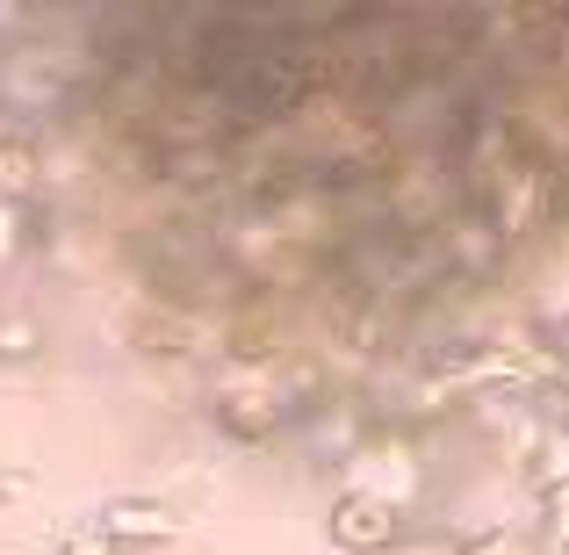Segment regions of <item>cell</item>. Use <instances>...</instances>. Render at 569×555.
I'll return each instance as SVG.
<instances>
[{"instance_id":"cell-1","label":"cell","mask_w":569,"mask_h":555,"mask_svg":"<svg viewBox=\"0 0 569 555\" xmlns=\"http://www.w3.org/2000/svg\"><path fill=\"white\" fill-rule=\"evenodd\" d=\"M325 534H332L339 555H397L403 548V513H389L382 498H368V490H339L332 513H325Z\"/></svg>"},{"instance_id":"cell-2","label":"cell","mask_w":569,"mask_h":555,"mask_svg":"<svg viewBox=\"0 0 569 555\" xmlns=\"http://www.w3.org/2000/svg\"><path fill=\"white\" fill-rule=\"evenodd\" d=\"M353 490H368V498H382L389 513H411L418 505V484H426V469H418V455H411V440H368V447H353Z\"/></svg>"},{"instance_id":"cell-3","label":"cell","mask_w":569,"mask_h":555,"mask_svg":"<svg viewBox=\"0 0 569 555\" xmlns=\"http://www.w3.org/2000/svg\"><path fill=\"white\" fill-rule=\"evenodd\" d=\"M0 95L14 101V109H58V101L72 95V58L66 51H8V66H0Z\"/></svg>"},{"instance_id":"cell-4","label":"cell","mask_w":569,"mask_h":555,"mask_svg":"<svg viewBox=\"0 0 569 555\" xmlns=\"http://www.w3.org/2000/svg\"><path fill=\"white\" fill-rule=\"evenodd\" d=\"M94 534L116 542V548H167V542H181V513L159 505V498H109L101 519H94Z\"/></svg>"},{"instance_id":"cell-5","label":"cell","mask_w":569,"mask_h":555,"mask_svg":"<svg viewBox=\"0 0 569 555\" xmlns=\"http://www.w3.org/2000/svg\"><path fill=\"white\" fill-rule=\"evenodd\" d=\"M217 426L231 433V440H274L281 404L260 397V389H231V397H217Z\"/></svg>"},{"instance_id":"cell-6","label":"cell","mask_w":569,"mask_h":555,"mask_svg":"<svg viewBox=\"0 0 569 555\" xmlns=\"http://www.w3.org/2000/svg\"><path fill=\"white\" fill-rule=\"evenodd\" d=\"M43 181V159L22 130H0V202H29Z\"/></svg>"},{"instance_id":"cell-7","label":"cell","mask_w":569,"mask_h":555,"mask_svg":"<svg viewBox=\"0 0 569 555\" xmlns=\"http://www.w3.org/2000/svg\"><path fill=\"white\" fill-rule=\"evenodd\" d=\"M527 484L541 490V498L569 484V426H548L541 440H533V455H527Z\"/></svg>"},{"instance_id":"cell-8","label":"cell","mask_w":569,"mask_h":555,"mask_svg":"<svg viewBox=\"0 0 569 555\" xmlns=\"http://www.w3.org/2000/svg\"><path fill=\"white\" fill-rule=\"evenodd\" d=\"M130 339H138L144 354H188V325L173 318V310H138Z\"/></svg>"},{"instance_id":"cell-9","label":"cell","mask_w":569,"mask_h":555,"mask_svg":"<svg viewBox=\"0 0 569 555\" xmlns=\"http://www.w3.org/2000/svg\"><path fill=\"white\" fill-rule=\"evenodd\" d=\"M43 354V325L29 310H0V361H37Z\"/></svg>"},{"instance_id":"cell-10","label":"cell","mask_w":569,"mask_h":555,"mask_svg":"<svg viewBox=\"0 0 569 555\" xmlns=\"http://www.w3.org/2000/svg\"><path fill=\"white\" fill-rule=\"evenodd\" d=\"M541 548L548 555H569V484L541 498Z\"/></svg>"},{"instance_id":"cell-11","label":"cell","mask_w":569,"mask_h":555,"mask_svg":"<svg viewBox=\"0 0 569 555\" xmlns=\"http://www.w3.org/2000/svg\"><path fill=\"white\" fill-rule=\"evenodd\" d=\"M29 231H37V209L29 202H0V267L29 246Z\"/></svg>"},{"instance_id":"cell-12","label":"cell","mask_w":569,"mask_h":555,"mask_svg":"<svg viewBox=\"0 0 569 555\" xmlns=\"http://www.w3.org/2000/svg\"><path fill=\"white\" fill-rule=\"evenodd\" d=\"M455 555H519V542L505 527H483V534H469V542H455Z\"/></svg>"},{"instance_id":"cell-13","label":"cell","mask_w":569,"mask_h":555,"mask_svg":"<svg viewBox=\"0 0 569 555\" xmlns=\"http://www.w3.org/2000/svg\"><path fill=\"white\" fill-rule=\"evenodd\" d=\"M58 555H123V548H116V542H101V534L87 527V534H72V542L58 548Z\"/></svg>"},{"instance_id":"cell-14","label":"cell","mask_w":569,"mask_h":555,"mask_svg":"<svg viewBox=\"0 0 569 555\" xmlns=\"http://www.w3.org/2000/svg\"><path fill=\"white\" fill-rule=\"evenodd\" d=\"M397 555H455V542H403Z\"/></svg>"}]
</instances>
